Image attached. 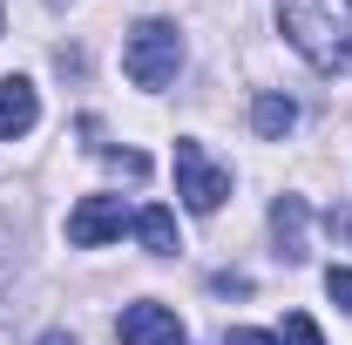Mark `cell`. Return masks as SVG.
<instances>
[{
    "instance_id": "cell-6",
    "label": "cell",
    "mask_w": 352,
    "mask_h": 345,
    "mask_svg": "<svg viewBox=\"0 0 352 345\" xmlns=\"http://www.w3.org/2000/svg\"><path fill=\"white\" fill-rule=\"evenodd\" d=\"M34 122H41V95H34V82H28V75H7V82H0V142L34 135Z\"/></svg>"
},
{
    "instance_id": "cell-15",
    "label": "cell",
    "mask_w": 352,
    "mask_h": 345,
    "mask_svg": "<svg viewBox=\"0 0 352 345\" xmlns=\"http://www.w3.org/2000/svg\"><path fill=\"white\" fill-rule=\"evenodd\" d=\"M223 345H278L271 332H223Z\"/></svg>"
},
{
    "instance_id": "cell-12",
    "label": "cell",
    "mask_w": 352,
    "mask_h": 345,
    "mask_svg": "<svg viewBox=\"0 0 352 345\" xmlns=\"http://www.w3.org/2000/svg\"><path fill=\"white\" fill-rule=\"evenodd\" d=\"M325 291H332L339 311H352V271H346V264H332V271H325Z\"/></svg>"
},
{
    "instance_id": "cell-4",
    "label": "cell",
    "mask_w": 352,
    "mask_h": 345,
    "mask_svg": "<svg viewBox=\"0 0 352 345\" xmlns=\"http://www.w3.org/2000/svg\"><path fill=\"white\" fill-rule=\"evenodd\" d=\"M116 339L122 345H183V318H176L170 304L142 298V304H122V318H116Z\"/></svg>"
},
{
    "instance_id": "cell-14",
    "label": "cell",
    "mask_w": 352,
    "mask_h": 345,
    "mask_svg": "<svg viewBox=\"0 0 352 345\" xmlns=\"http://www.w3.org/2000/svg\"><path fill=\"white\" fill-rule=\"evenodd\" d=\"M325 230H332V237H346V244H352V210H332V216H325Z\"/></svg>"
},
{
    "instance_id": "cell-3",
    "label": "cell",
    "mask_w": 352,
    "mask_h": 345,
    "mask_svg": "<svg viewBox=\"0 0 352 345\" xmlns=\"http://www.w3.org/2000/svg\"><path fill=\"white\" fill-rule=\"evenodd\" d=\"M176 197L197 216H210L223 197H230V170H217V163L204 156V142H176Z\"/></svg>"
},
{
    "instance_id": "cell-7",
    "label": "cell",
    "mask_w": 352,
    "mask_h": 345,
    "mask_svg": "<svg viewBox=\"0 0 352 345\" xmlns=\"http://www.w3.org/2000/svg\"><path fill=\"white\" fill-rule=\"evenodd\" d=\"M305 223H311L305 197H278L271 203V237H278V258L285 264H305Z\"/></svg>"
},
{
    "instance_id": "cell-10",
    "label": "cell",
    "mask_w": 352,
    "mask_h": 345,
    "mask_svg": "<svg viewBox=\"0 0 352 345\" xmlns=\"http://www.w3.org/2000/svg\"><path fill=\"white\" fill-rule=\"evenodd\" d=\"M102 163H109L116 176H135V183L149 176V156H142V149H102Z\"/></svg>"
},
{
    "instance_id": "cell-9",
    "label": "cell",
    "mask_w": 352,
    "mask_h": 345,
    "mask_svg": "<svg viewBox=\"0 0 352 345\" xmlns=\"http://www.w3.org/2000/svg\"><path fill=\"white\" fill-rule=\"evenodd\" d=\"M135 237H142V251H176V216L163 210V203H149V210H135Z\"/></svg>"
},
{
    "instance_id": "cell-8",
    "label": "cell",
    "mask_w": 352,
    "mask_h": 345,
    "mask_svg": "<svg viewBox=\"0 0 352 345\" xmlns=\"http://www.w3.org/2000/svg\"><path fill=\"white\" fill-rule=\"evenodd\" d=\"M251 129H258L264 142L292 135V129H298V102H292V95H278V88H264L258 102H251Z\"/></svg>"
},
{
    "instance_id": "cell-2",
    "label": "cell",
    "mask_w": 352,
    "mask_h": 345,
    "mask_svg": "<svg viewBox=\"0 0 352 345\" xmlns=\"http://www.w3.org/2000/svg\"><path fill=\"white\" fill-rule=\"evenodd\" d=\"M176 68H183V34L170 21H135L129 47H122V75L135 88H163V82H176Z\"/></svg>"
},
{
    "instance_id": "cell-13",
    "label": "cell",
    "mask_w": 352,
    "mask_h": 345,
    "mask_svg": "<svg viewBox=\"0 0 352 345\" xmlns=\"http://www.w3.org/2000/svg\"><path fill=\"white\" fill-rule=\"evenodd\" d=\"M210 285H217L223 298H230V291H237V298H244V291H251V278H237V271H217V278H210Z\"/></svg>"
},
{
    "instance_id": "cell-16",
    "label": "cell",
    "mask_w": 352,
    "mask_h": 345,
    "mask_svg": "<svg viewBox=\"0 0 352 345\" xmlns=\"http://www.w3.org/2000/svg\"><path fill=\"white\" fill-rule=\"evenodd\" d=\"M34 345H75V339H68V332H41Z\"/></svg>"
},
{
    "instance_id": "cell-1",
    "label": "cell",
    "mask_w": 352,
    "mask_h": 345,
    "mask_svg": "<svg viewBox=\"0 0 352 345\" xmlns=\"http://www.w3.org/2000/svg\"><path fill=\"white\" fill-rule=\"evenodd\" d=\"M278 27L318 75L352 68V0H278Z\"/></svg>"
},
{
    "instance_id": "cell-11",
    "label": "cell",
    "mask_w": 352,
    "mask_h": 345,
    "mask_svg": "<svg viewBox=\"0 0 352 345\" xmlns=\"http://www.w3.org/2000/svg\"><path fill=\"white\" fill-rule=\"evenodd\" d=\"M278 345H325V339H318V325H311L305 311H285V339Z\"/></svg>"
},
{
    "instance_id": "cell-5",
    "label": "cell",
    "mask_w": 352,
    "mask_h": 345,
    "mask_svg": "<svg viewBox=\"0 0 352 345\" xmlns=\"http://www.w3.org/2000/svg\"><path fill=\"white\" fill-rule=\"evenodd\" d=\"M122 223H129L122 197H82V203L68 210V244H75V251H95V244L122 237Z\"/></svg>"
}]
</instances>
